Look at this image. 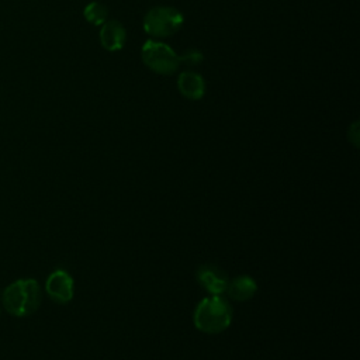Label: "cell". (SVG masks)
I'll return each mask as SVG.
<instances>
[{
	"mask_svg": "<svg viewBox=\"0 0 360 360\" xmlns=\"http://www.w3.org/2000/svg\"><path fill=\"white\" fill-rule=\"evenodd\" d=\"M41 287L34 278H20L8 284L3 291V305L14 316H28L41 304Z\"/></svg>",
	"mask_w": 360,
	"mask_h": 360,
	"instance_id": "6da1fadb",
	"label": "cell"
},
{
	"mask_svg": "<svg viewBox=\"0 0 360 360\" xmlns=\"http://www.w3.org/2000/svg\"><path fill=\"white\" fill-rule=\"evenodd\" d=\"M232 321V308L219 295L204 298L194 311V325L198 330L215 335L225 330Z\"/></svg>",
	"mask_w": 360,
	"mask_h": 360,
	"instance_id": "7a4b0ae2",
	"label": "cell"
},
{
	"mask_svg": "<svg viewBox=\"0 0 360 360\" xmlns=\"http://www.w3.org/2000/svg\"><path fill=\"white\" fill-rule=\"evenodd\" d=\"M181 13L170 6L152 7L143 17L145 32L158 38H166L173 35L181 28Z\"/></svg>",
	"mask_w": 360,
	"mask_h": 360,
	"instance_id": "3957f363",
	"label": "cell"
},
{
	"mask_svg": "<svg viewBox=\"0 0 360 360\" xmlns=\"http://www.w3.org/2000/svg\"><path fill=\"white\" fill-rule=\"evenodd\" d=\"M143 63L159 75H172L179 68V56L166 44L158 41H146L141 51Z\"/></svg>",
	"mask_w": 360,
	"mask_h": 360,
	"instance_id": "277c9868",
	"label": "cell"
},
{
	"mask_svg": "<svg viewBox=\"0 0 360 360\" xmlns=\"http://www.w3.org/2000/svg\"><path fill=\"white\" fill-rule=\"evenodd\" d=\"M45 290L52 301L68 304L73 298V278L63 269L53 270L46 278Z\"/></svg>",
	"mask_w": 360,
	"mask_h": 360,
	"instance_id": "5b68a950",
	"label": "cell"
},
{
	"mask_svg": "<svg viewBox=\"0 0 360 360\" xmlns=\"http://www.w3.org/2000/svg\"><path fill=\"white\" fill-rule=\"evenodd\" d=\"M198 284L211 295H221L226 291L228 277L225 271L214 264H202L197 270Z\"/></svg>",
	"mask_w": 360,
	"mask_h": 360,
	"instance_id": "8992f818",
	"label": "cell"
},
{
	"mask_svg": "<svg viewBox=\"0 0 360 360\" xmlns=\"http://www.w3.org/2000/svg\"><path fill=\"white\" fill-rule=\"evenodd\" d=\"M127 41V32L122 24L117 20L105 21L100 30V42L107 51L115 52L124 48Z\"/></svg>",
	"mask_w": 360,
	"mask_h": 360,
	"instance_id": "52a82bcc",
	"label": "cell"
},
{
	"mask_svg": "<svg viewBox=\"0 0 360 360\" xmlns=\"http://www.w3.org/2000/svg\"><path fill=\"white\" fill-rule=\"evenodd\" d=\"M179 91L188 100H200L205 93V82L201 75L186 70L177 77Z\"/></svg>",
	"mask_w": 360,
	"mask_h": 360,
	"instance_id": "ba28073f",
	"label": "cell"
},
{
	"mask_svg": "<svg viewBox=\"0 0 360 360\" xmlns=\"http://www.w3.org/2000/svg\"><path fill=\"white\" fill-rule=\"evenodd\" d=\"M257 290V285H256V281L249 277V276H239V277H235L232 280L228 281V287H226V294L235 300V301H248L250 300L255 292Z\"/></svg>",
	"mask_w": 360,
	"mask_h": 360,
	"instance_id": "9c48e42d",
	"label": "cell"
},
{
	"mask_svg": "<svg viewBox=\"0 0 360 360\" xmlns=\"http://www.w3.org/2000/svg\"><path fill=\"white\" fill-rule=\"evenodd\" d=\"M83 15L93 25H103L107 21L108 10L104 4L98 3V1H91L84 7Z\"/></svg>",
	"mask_w": 360,
	"mask_h": 360,
	"instance_id": "30bf717a",
	"label": "cell"
},
{
	"mask_svg": "<svg viewBox=\"0 0 360 360\" xmlns=\"http://www.w3.org/2000/svg\"><path fill=\"white\" fill-rule=\"evenodd\" d=\"M179 60L184 62L188 66H195L202 60V53L194 48H188L181 56H179Z\"/></svg>",
	"mask_w": 360,
	"mask_h": 360,
	"instance_id": "8fae6325",
	"label": "cell"
}]
</instances>
